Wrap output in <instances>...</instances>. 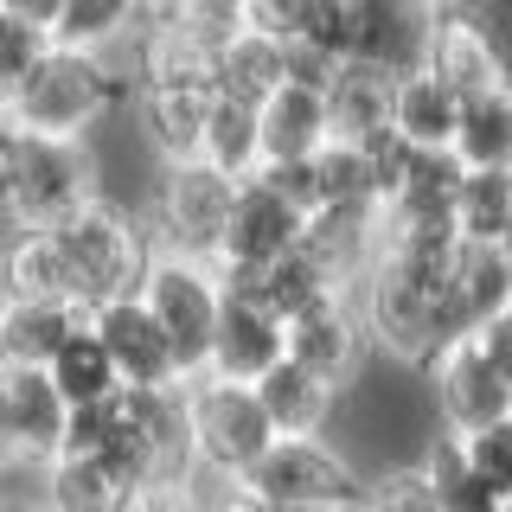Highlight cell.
Masks as SVG:
<instances>
[{
  "instance_id": "1",
  "label": "cell",
  "mask_w": 512,
  "mask_h": 512,
  "mask_svg": "<svg viewBox=\"0 0 512 512\" xmlns=\"http://www.w3.org/2000/svg\"><path fill=\"white\" fill-rule=\"evenodd\" d=\"M128 109V64L122 58H96V52H52L39 58V71L7 96V128L39 141H71L90 148L109 122Z\"/></svg>"
},
{
  "instance_id": "2",
  "label": "cell",
  "mask_w": 512,
  "mask_h": 512,
  "mask_svg": "<svg viewBox=\"0 0 512 512\" xmlns=\"http://www.w3.org/2000/svg\"><path fill=\"white\" fill-rule=\"evenodd\" d=\"M58 250V269H64V288H71V308L77 314H96L109 308V301H128L141 282V269H148V224H141L135 212H122V205L109 199H90L77 205L71 218L58 224V231H45Z\"/></svg>"
},
{
  "instance_id": "3",
  "label": "cell",
  "mask_w": 512,
  "mask_h": 512,
  "mask_svg": "<svg viewBox=\"0 0 512 512\" xmlns=\"http://www.w3.org/2000/svg\"><path fill=\"white\" fill-rule=\"evenodd\" d=\"M96 199L90 148L39 141L20 128H0V231H58L77 205Z\"/></svg>"
},
{
  "instance_id": "4",
  "label": "cell",
  "mask_w": 512,
  "mask_h": 512,
  "mask_svg": "<svg viewBox=\"0 0 512 512\" xmlns=\"http://www.w3.org/2000/svg\"><path fill=\"white\" fill-rule=\"evenodd\" d=\"M244 487L263 512H359L365 468L333 436H276Z\"/></svg>"
},
{
  "instance_id": "5",
  "label": "cell",
  "mask_w": 512,
  "mask_h": 512,
  "mask_svg": "<svg viewBox=\"0 0 512 512\" xmlns=\"http://www.w3.org/2000/svg\"><path fill=\"white\" fill-rule=\"evenodd\" d=\"M231 199H237V180L218 173V167H205V160H173V167H160L148 205H141L148 244L160 256H186V263H212L218 269Z\"/></svg>"
},
{
  "instance_id": "6",
  "label": "cell",
  "mask_w": 512,
  "mask_h": 512,
  "mask_svg": "<svg viewBox=\"0 0 512 512\" xmlns=\"http://www.w3.org/2000/svg\"><path fill=\"white\" fill-rule=\"evenodd\" d=\"M135 301L148 308V320L160 327L173 365H180V384L205 378V352H212V320L224 301V276L212 263H186V256H148L135 282Z\"/></svg>"
},
{
  "instance_id": "7",
  "label": "cell",
  "mask_w": 512,
  "mask_h": 512,
  "mask_svg": "<svg viewBox=\"0 0 512 512\" xmlns=\"http://www.w3.org/2000/svg\"><path fill=\"white\" fill-rule=\"evenodd\" d=\"M442 0H340V64L410 77L429 58Z\"/></svg>"
},
{
  "instance_id": "8",
  "label": "cell",
  "mask_w": 512,
  "mask_h": 512,
  "mask_svg": "<svg viewBox=\"0 0 512 512\" xmlns=\"http://www.w3.org/2000/svg\"><path fill=\"white\" fill-rule=\"evenodd\" d=\"M180 404H186V448L199 461L231 468V474H250L269 455V442H276L269 416L256 410V391H244V384L192 378L180 391Z\"/></svg>"
},
{
  "instance_id": "9",
  "label": "cell",
  "mask_w": 512,
  "mask_h": 512,
  "mask_svg": "<svg viewBox=\"0 0 512 512\" xmlns=\"http://www.w3.org/2000/svg\"><path fill=\"white\" fill-rule=\"evenodd\" d=\"M423 397H429V423H436V436H448V442H461V436H474V429L512 416V391L500 384V372L480 359L474 340H455V346H442L436 359H429Z\"/></svg>"
},
{
  "instance_id": "10",
  "label": "cell",
  "mask_w": 512,
  "mask_h": 512,
  "mask_svg": "<svg viewBox=\"0 0 512 512\" xmlns=\"http://www.w3.org/2000/svg\"><path fill=\"white\" fill-rule=\"evenodd\" d=\"M282 359H288V327L244 282H224V301H218V320H212V352H205V378L244 384L250 391V384L263 372H276Z\"/></svg>"
},
{
  "instance_id": "11",
  "label": "cell",
  "mask_w": 512,
  "mask_h": 512,
  "mask_svg": "<svg viewBox=\"0 0 512 512\" xmlns=\"http://www.w3.org/2000/svg\"><path fill=\"white\" fill-rule=\"evenodd\" d=\"M308 231V218L295 205H282L263 180H237V199H231V224H224V250H218V276L224 282H250L263 276L276 256H288Z\"/></svg>"
},
{
  "instance_id": "12",
  "label": "cell",
  "mask_w": 512,
  "mask_h": 512,
  "mask_svg": "<svg viewBox=\"0 0 512 512\" xmlns=\"http://www.w3.org/2000/svg\"><path fill=\"white\" fill-rule=\"evenodd\" d=\"M423 77H436L455 103H468V96L506 84V45H500V32L487 26V13L442 0V20H436V32H429Z\"/></svg>"
},
{
  "instance_id": "13",
  "label": "cell",
  "mask_w": 512,
  "mask_h": 512,
  "mask_svg": "<svg viewBox=\"0 0 512 512\" xmlns=\"http://www.w3.org/2000/svg\"><path fill=\"white\" fill-rule=\"evenodd\" d=\"M90 333L103 340L109 365H116V384L122 391H180V365H173L167 340H160V327L148 320L135 295L128 301H109V308L90 314Z\"/></svg>"
},
{
  "instance_id": "14",
  "label": "cell",
  "mask_w": 512,
  "mask_h": 512,
  "mask_svg": "<svg viewBox=\"0 0 512 512\" xmlns=\"http://www.w3.org/2000/svg\"><path fill=\"white\" fill-rule=\"evenodd\" d=\"M288 359H295L301 372L327 378L333 391H346V384L365 372V359H372V346H365V327H359V314H352V301H327V308L288 320Z\"/></svg>"
},
{
  "instance_id": "15",
  "label": "cell",
  "mask_w": 512,
  "mask_h": 512,
  "mask_svg": "<svg viewBox=\"0 0 512 512\" xmlns=\"http://www.w3.org/2000/svg\"><path fill=\"white\" fill-rule=\"evenodd\" d=\"M333 141L327 103L314 84H282L256 109V167H288V160H314Z\"/></svg>"
},
{
  "instance_id": "16",
  "label": "cell",
  "mask_w": 512,
  "mask_h": 512,
  "mask_svg": "<svg viewBox=\"0 0 512 512\" xmlns=\"http://www.w3.org/2000/svg\"><path fill=\"white\" fill-rule=\"evenodd\" d=\"M0 391H7V416H13V442H20V468H52L64 455V423H71V410H64V397L52 391V378L39 372V365H13V372H0Z\"/></svg>"
},
{
  "instance_id": "17",
  "label": "cell",
  "mask_w": 512,
  "mask_h": 512,
  "mask_svg": "<svg viewBox=\"0 0 512 512\" xmlns=\"http://www.w3.org/2000/svg\"><path fill=\"white\" fill-rule=\"evenodd\" d=\"M250 391H256V410L269 416L276 436H333V429H340V391H333L327 378L301 372L295 359H282L276 372H263Z\"/></svg>"
},
{
  "instance_id": "18",
  "label": "cell",
  "mask_w": 512,
  "mask_h": 512,
  "mask_svg": "<svg viewBox=\"0 0 512 512\" xmlns=\"http://www.w3.org/2000/svg\"><path fill=\"white\" fill-rule=\"evenodd\" d=\"M391 96H397V77L365 71V64H333L327 84H320V103H327L333 141L365 148V141L391 135Z\"/></svg>"
},
{
  "instance_id": "19",
  "label": "cell",
  "mask_w": 512,
  "mask_h": 512,
  "mask_svg": "<svg viewBox=\"0 0 512 512\" xmlns=\"http://www.w3.org/2000/svg\"><path fill=\"white\" fill-rule=\"evenodd\" d=\"M288 84V45L263 39L250 26H231L212 45V96H237V103H269V90Z\"/></svg>"
},
{
  "instance_id": "20",
  "label": "cell",
  "mask_w": 512,
  "mask_h": 512,
  "mask_svg": "<svg viewBox=\"0 0 512 512\" xmlns=\"http://www.w3.org/2000/svg\"><path fill=\"white\" fill-rule=\"evenodd\" d=\"M448 154L461 160V173H512V84H493L455 109Z\"/></svg>"
},
{
  "instance_id": "21",
  "label": "cell",
  "mask_w": 512,
  "mask_h": 512,
  "mask_svg": "<svg viewBox=\"0 0 512 512\" xmlns=\"http://www.w3.org/2000/svg\"><path fill=\"white\" fill-rule=\"evenodd\" d=\"M448 308H455L461 333L506 314L512 308V263L493 244H455V256H448Z\"/></svg>"
},
{
  "instance_id": "22",
  "label": "cell",
  "mask_w": 512,
  "mask_h": 512,
  "mask_svg": "<svg viewBox=\"0 0 512 512\" xmlns=\"http://www.w3.org/2000/svg\"><path fill=\"white\" fill-rule=\"evenodd\" d=\"M244 288H250V295L263 301V308L276 314V320H282V327H288V320H301V314H314V308H327V301H352L346 288L333 282V276H327V269H320L301 244L288 250V256H276V263H269L263 276H250Z\"/></svg>"
},
{
  "instance_id": "23",
  "label": "cell",
  "mask_w": 512,
  "mask_h": 512,
  "mask_svg": "<svg viewBox=\"0 0 512 512\" xmlns=\"http://www.w3.org/2000/svg\"><path fill=\"white\" fill-rule=\"evenodd\" d=\"M141 7L148 0H58V26L52 45L64 52H96V58H122V45L135 39Z\"/></svg>"
},
{
  "instance_id": "24",
  "label": "cell",
  "mask_w": 512,
  "mask_h": 512,
  "mask_svg": "<svg viewBox=\"0 0 512 512\" xmlns=\"http://www.w3.org/2000/svg\"><path fill=\"white\" fill-rule=\"evenodd\" d=\"M314 218H378V180L365 148L327 141L314 154Z\"/></svg>"
},
{
  "instance_id": "25",
  "label": "cell",
  "mask_w": 512,
  "mask_h": 512,
  "mask_svg": "<svg viewBox=\"0 0 512 512\" xmlns=\"http://www.w3.org/2000/svg\"><path fill=\"white\" fill-rule=\"evenodd\" d=\"M32 500L45 512H128V487L109 468H96V461L58 455L52 468L32 474Z\"/></svg>"
},
{
  "instance_id": "26",
  "label": "cell",
  "mask_w": 512,
  "mask_h": 512,
  "mask_svg": "<svg viewBox=\"0 0 512 512\" xmlns=\"http://www.w3.org/2000/svg\"><path fill=\"white\" fill-rule=\"evenodd\" d=\"M455 96H448L436 77H423V71H410V77H397V96H391V135L404 141V148L416 154H436L455 141Z\"/></svg>"
},
{
  "instance_id": "27",
  "label": "cell",
  "mask_w": 512,
  "mask_h": 512,
  "mask_svg": "<svg viewBox=\"0 0 512 512\" xmlns=\"http://www.w3.org/2000/svg\"><path fill=\"white\" fill-rule=\"evenodd\" d=\"M45 378H52V391L64 397V410L109 404V397L122 391V384H116V365H109V352H103V340L90 333V320L52 352V359H45Z\"/></svg>"
},
{
  "instance_id": "28",
  "label": "cell",
  "mask_w": 512,
  "mask_h": 512,
  "mask_svg": "<svg viewBox=\"0 0 512 512\" xmlns=\"http://www.w3.org/2000/svg\"><path fill=\"white\" fill-rule=\"evenodd\" d=\"M84 327V314L71 308H45V301H7V314H0V352H7V372L13 365H39L71 340V333Z\"/></svg>"
},
{
  "instance_id": "29",
  "label": "cell",
  "mask_w": 512,
  "mask_h": 512,
  "mask_svg": "<svg viewBox=\"0 0 512 512\" xmlns=\"http://www.w3.org/2000/svg\"><path fill=\"white\" fill-rule=\"evenodd\" d=\"M199 160L231 173V180H250L256 173V103L212 96L205 103V128H199Z\"/></svg>"
},
{
  "instance_id": "30",
  "label": "cell",
  "mask_w": 512,
  "mask_h": 512,
  "mask_svg": "<svg viewBox=\"0 0 512 512\" xmlns=\"http://www.w3.org/2000/svg\"><path fill=\"white\" fill-rule=\"evenodd\" d=\"M506 212H512V173H461L455 244H500Z\"/></svg>"
},
{
  "instance_id": "31",
  "label": "cell",
  "mask_w": 512,
  "mask_h": 512,
  "mask_svg": "<svg viewBox=\"0 0 512 512\" xmlns=\"http://www.w3.org/2000/svg\"><path fill=\"white\" fill-rule=\"evenodd\" d=\"M455 448H461V461H468V474L480 480V487H487L493 500H506L512 493V416L474 429V436H461Z\"/></svg>"
},
{
  "instance_id": "32",
  "label": "cell",
  "mask_w": 512,
  "mask_h": 512,
  "mask_svg": "<svg viewBox=\"0 0 512 512\" xmlns=\"http://www.w3.org/2000/svg\"><path fill=\"white\" fill-rule=\"evenodd\" d=\"M45 52H52V32H39V26L7 20V13H0V103H7V96L39 71Z\"/></svg>"
},
{
  "instance_id": "33",
  "label": "cell",
  "mask_w": 512,
  "mask_h": 512,
  "mask_svg": "<svg viewBox=\"0 0 512 512\" xmlns=\"http://www.w3.org/2000/svg\"><path fill=\"white\" fill-rule=\"evenodd\" d=\"M359 512H436V500H429L423 474H416V461H410V468H378V474H365Z\"/></svg>"
},
{
  "instance_id": "34",
  "label": "cell",
  "mask_w": 512,
  "mask_h": 512,
  "mask_svg": "<svg viewBox=\"0 0 512 512\" xmlns=\"http://www.w3.org/2000/svg\"><path fill=\"white\" fill-rule=\"evenodd\" d=\"M468 340L480 346V359H487L493 372H500V384L512 391V308H506V314H493L487 327H474Z\"/></svg>"
},
{
  "instance_id": "35",
  "label": "cell",
  "mask_w": 512,
  "mask_h": 512,
  "mask_svg": "<svg viewBox=\"0 0 512 512\" xmlns=\"http://www.w3.org/2000/svg\"><path fill=\"white\" fill-rule=\"evenodd\" d=\"M0 13H7V20L39 26V32H52V26H58V0H0Z\"/></svg>"
},
{
  "instance_id": "36",
  "label": "cell",
  "mask_w": 512,
  "mask_h": 512,
  "mask_svg": "<svg viewBox=\"0 0 512 512\" xmlns=\"http://www.w3.org/2000/svg\"><path fill=\"white\" fill-rule=\"evenodd\" d=\"M20 468V442H13V416H7V391H0V474Z\"/></svg>"
},
{
  "instance_id": "37",
  "label": "cell",
  "mask_w": 512,
  "mask_h": 512,
  "mask_svg": "<svg viewBox=\"0 0 512 512\" xmlns=\"http://www.w3.org/2000/svg\"><path fill=\"white\" fill-rule=\"evenodd\" d=\"M0 512H45L32 493H0Z\"/></svg>"
},
{
  "instance_id": "38",
  "label": "cell",
  "mask_w": 512,
  "mask_h": 512,
  "mask_svg": "<svg viewBox=\"0 0 512 512\" xmlns=\"http://www.w3.org/2000/svg\"><path fill=\"white\" fill-rule=\"evenodd\" d=\"M493 250H500L506 263H512V212H506V224H500V244H493Z\"/></svg>"
},
{
  "instance_id": "39",
  "label": "cell",
  "mask_w": 512,
  "mask_h": 512,
  "mask_svg": "<svg viewBox=\"0 0 512 512\" xmlns=\"http://www.w3.org/2000/svg\"><path fill=\"white\" fill-rule=\"evenodd\" d=\"M0 314H7V276H0Z\"/></svg>"
},
{
  "instance_id": "40",
  "label": "cell",
  "mask_w": 512,
  "mask_h": 512,
  "mask_svg": "<svg viewBox=\"0 0 512 512\" xmlns=\"http://www.w3.org/2000/svg\"><path fill=\"white\" fill-rule=\"evenodd\" d=\"M237 512H263V506H256V500H244V506H237Z\"/></svg>"
},
{
  "instance_id": "41",
  "label": "cell",
  "mask_w": 512,
  "mask_h": 512,
  "mask_svg": "<svg viewBox=\"0 0 512 512\" xmlns=\"http://www.w3.org/2000/svg\"><path fill=\"white\" fill-rule=\"evenodd\" d=\"M500 512H512V493H506V500H500Z\"/></svg>"
},
{
  "instance_id": "42",
  "label": "cell",
  "mask_w": 512,
  "mask_h": 512,
  "mask_svg": "<svg viewBox=\"0 0 512 512\" xmlns=\"http://www.w3.org/2000/svg\"><path fill=\"white\" fill-rule=\"evenodd\" d=\"M0 128H7V103H0Z\"/></svg>"
}]
</instances>
